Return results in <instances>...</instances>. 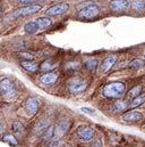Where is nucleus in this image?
I'll return each mask as SVG.
<instances>
[{"label":"nucleus","instance_id":"1","mask_svg":"<svg viewBox=\"0 0 145 147\" xmlns=\"http://www.w3.org/2000/svg\"><path fill=\"white\" fill-rule=\"evenodd\" d=\"M125 92V84L122 82H111L104 86L103 95L109 98H119Z\"/></svg>","mask_w":145,"mask_h":147},{"label":"nucleus","instance_id":"2","mask_svg":"<svg viewBox=\"0 0 145 147\" xmlns=\"http://www.w3.org/2000/svg\"><path fill=\"white\" fill-rule=\"evenodd\" d=\"M0 95L3 98H13L16 96L15 83L9 78H2L0 80Z\"/></svg>","mask_w":145,"mask_h":147},{"label":"nucleus","instance_id":"3","mask_svg":"<svg viewBox=\"0 0 145 147\" xmlns=\"http://www.w3.org/2000/svg\"><path fill=\"white\" fill-rule=\"evenodd\" d=\"M100 13V7L95 3H90L79 9L78 16L82 18H94Z\"/></svg>","mask_w":145,"mask_h":147},{"label":"nucleus","instance_id":"4","mask_svg":"<svg viewBox=\"0 0 145 147\" xmlns=\"http://www.w3.org/2000/svg\"><path fill=\"white\" fill-rule=\"evenodd\" d=\"M87 87V83L85 80L80 78H72L68 81V90L72 94H79L83 92Z\"/></svg>","mask_w":145,"mask_h":147},{"label":"nucleus","instance_id":"5","mask_svg":"<svg viewBox=\"0 0 145 147\" xmlns=\"http://www.w3.org/2000/svg\"><path fill=\"white\" fill-rule=\"evenodd\" d=\"M71 125V122L68 119H60L55 128V140H59L63 138V136L68 131Z\"/></svg>","mask_w":145,"mask_h":147},{"label":"nucleus","instance_id":"6","mask_svg":"<svg viewBox=\"0 0 145 147\" xmlns=\"http://www.w3.org/2000/svg\"><path fill=\"white\" fill-rule=\"evenodd\" d=\"M68 8H69V6H68V3H66V2L56 3V5L49 7V8L45 10V15H48V16H58V15L65 14V13L68 10Z\"/></svg>","mask_w":145,"mask_h":147},{"label":"nucleus","instance_id":"7","mask_svg":"<svg viewBox=\"0 0 145 147\" xmlns=\"http://www.w3.org/2000/svg\"><path fill=\"white\" fill-rule=\"evenodd\" d=\"M41 9L40 5H26L22 8H18L15 10L14 13V17H18V16H27V15H33L37 13Z\"/></svg>","mask_w":145,"mask_h":147},{"label":"nucleus","instance_id":"8","mask_svg":"<svg viewBox=\"0 0 145 147\" xmlns=\"http://www.w3.org/2000/svg\"><path fill=\"white\" fill-rule=\"evenodd\" d=\"M76 134H77L79 139H82L84 142H88L94 136V129L92 127H90V125H80L77 129Z\"/></svg>","mask_w":145,"mask_h":147},{"label":"nucleus","instance_id":"9","mask_svg":"<svg viewBox=\"0 0 145 147\" xmlns=\"http://www.w3.org/2000/svg\"><path fill=\"white\" fill-rule=\"evenodd\" d=\"M24 109L29 115H34L39 110V99L34 96H30L24 104Z\"/></svg>","mask_w":145,"mask_h":147},{"label":"nucleus","instance_id":"10","mask_svg":"<svg viewBox=\"0 0 145 147\" xmlns=\"http://www.w3.org/2000/svg\"><path fill=\"white\" fill-rule=\"evenodd\" d=\"M49 127H50L49 125V120L42 117V119H40L35 123V125L33 128V134L34 135H42Z\"/></svg>","mask_w":145,"mask_h":147},{"label":"nucleus","instance_id":"11","mask_svg":"<svg viewBox=\"0 0 145 147\" xmlns=\"http://www.w3.org/2000/svg\"><path fill=\"white\" fill-rule=\"evenodd\" d=\"M109 7L113 11H122L129 7V2L127 0H112L109 3Z\"/></svg>","mask_w":145,"mask_h":147},{"label":"nucleus","instance_id":"12","mask_svg":"<svg viewBox=\"0 0 145 147\" xmlns=\"http://www.w3.org/2000/svg\"><path fill=\"white\" fill-rule=\"evenodd\" d=\"M40 82L44 86H50L52 83H55L57 80H58V74L55 73V72H48V73L42 74L40 76Z\"/></svg>","mask_w":145,"mask_h":147},{"label":"nucleus","instance_id":"13","mask_svg":"<svg viewBox=\"0 0 145 147\" xmlns=\"http://www.w3.org/2000/svg\"><path fill=\"white\" fill-rule=\"evenodd\" d=\"M143 119V114L137 111H129L122 115V120L126 122H137Z\"/></svg>","mask_w":145,"mask_h":147},{"label":"nucleus","instance_id":"14","mask_svg":"<svg viewBox=\"0 0 145 147\" xmlns=\"http://www.w3.org/2000/svg\"><path fill=\"white\" fill-rule=\"evenodd\" d=\"M117 62V56L116 55H110V56H107L102 63V70L103 72H108L110 71V69L114 65V63Z\"/></svg>","mask_w":145,"mask_h":147},{"label":"nucleus","instance_id":"15","mask_svg":"<svg viewBox=\"0 0 145 147\" xmlns=\"http://www.w3.org/2000/svg\"><path fill=\"white\" fill-rule=\"evenodd\" d=\"M21 66L25 71L31 72V73H35L36 71L39 70V65L36 64L35 62H33V61H22L21 62Z\"/></svg>","mask_w":145,"mask_h":147},{"label":"nucleus","instance_id":"16","mask_svg":"<svg viewBox=\"0 0 145 147\" xmlns=\"http://www.w3.org/2000/svg\"><path fill=\"white\" fill-rule=\"evenodd\" d=\"M58 67V65H57V63L56 62H53V61H51V59H48V61H44L41 65H40V70L41 71H43V72H51V71H53V70H56Z\"/></svg>","mask_w":145,"mask_h":147},{"label":"nucleus","instance_id":"17","mask_svg":"<svg viewBox=\"0 0 145 147\" xmlns=\"http://www.w3.org/2000/svg\"><path fill=\"white\" fill-rule=\"evenodd\" d=\"M34 21L36 22V24H37L40 30L47 29V28H49L51 25V20L49 17H39V18L34 20Z\"/></svg>","mask_w":145,"mask_h":147},{"label":"nucleus","instance_id":"18","mask_svg":"<svg viewBox=\"0 0 145 147\" xmlns=\"http://www.w3.org/2000/svg\"><path fill=\"white\" fill-rule=\"evenodd\" d=\"M55 137V127L53 125H50L43 134H42V142L45 143V142H50L51 138Z\"/></svg>","mask_w":145,"mask_h":147},{"label":"nucleus","instance_id":"19","mask_svg":"<svg viewBox=\"0 0 145 147\" xmlns=\"http://www.w3.org/2000/svg\"><path fill=\"white\" fill-rule=\"evenodd\" d=\"M98 65H99V62H98V59L96 58H88V59H86V62H85V66H86V69L87 70H90V71H92V72H94L96 69H98Z\"/></svg>","mask_w":145,"mask_h":147},{"label":"nucleus","instance_id":"20","mask_svg":"<svg viewBox=\"0 0 145 147\" xmlns=\"http://www.w3.org/2000/svg\"><path fill=\"white\" fill-rule=\"evenodd\" d=\"M24 30L27 33H35L36 31H39L40 29H39L35 21H31V22H29V23H26L24 25Z\"/></svg>","mask_w":145,"mask_h":147},{"label":"nucleus","instance_id":"21","mask_svg":"<svg viewBox=\"0 0 145 147\" xmlns=\"http://www.w3.org/2000/svg\"><path fill=\"white\" fill-rule=\"evenodd\" d=\"M128 107V103L125 102V100H117L114 102L112 109L114 112H121V111H125L126 109Z\"/></svg>","mask_w":145,"mask_h":147},{"label":"nucleus","instance_id":"22","mask_svg":"<svg viewBox=\"0 0 145 147\" xmlns=\"http://www.w3.org/2000/svg\"><path fill=\"white\" fill-rule=\"evenodd\" d=\"M144 102H145V94H143V95H140V96H137L136 98H134V99L132 100V103L129 104V107H130V109H135V107L142 105Z\"/></svg>","mask_w":145,"mask_h":147},{"label":"nucleus","instance_id":"23","mask_svg":"<svg viewBox=\"0 0 145 147\" xmlns=\"http://www.w3.org/2000/svg\"><path fill=\"white\" fill-rule=\"evenodd\" d=\"M144 61L143 59H140V58H136L134 61H132L128 65L129 69H133V70H138V69H142L144 66Z\"/></svg>","mask_w":145,"mask_h":147},{"label":"nucleus","instance_id":"24","mask_svg":"<svg viewBox=\"0 0 145 147\" xmlns=\"http://www.w3.org/2000/svg\"><path fill=\"white\" fill-rule=\"evenodd\" d=\"M23 130H24V125L22 124V122H19V121L13 122V131L14 132L19 134V132H23Z\"/></svg>","mask_w":145,"mask_h":147},{"label":"nucleus","instance_id":"25","mask_svg":"<svg viewBox=\"0 0 145 147\" xmlns=\"http://www.w3.org/2000/svg\"><path fill=\"white\" fill-rule=\"evenodd\" d=\"M140 92H141V87L140 86H136V87H134V88H132L130 90H129V94H128V97H130V98H136L137 96H140Z\"/></svg>","mask_w":145,"mask_h":147},{"label":"nucleus","instance_id":"26","mask_svg":"<svg viewBox=\"0 0 145 147\" xmlns=\"http://www.w3.org/2000/svg\"><path fill=\"white\" fill-rule=\"evenodd\" d=\"M132 6H133V8H134L135 10H142L145 7V2L143 0H135Z\"/></svg>","mask_w":145,"mask_h":147},{"label":"nucleus","instance_id":"27","mask_svg":"<svg viewBox=\"0 0 145 147\" xmlns=\"http://www.w3.org/2000/svg\"><path fill=\"white\" fill-rule=\"evenodd\" d=\"M18 56L22 57V58H24V61H32L34 58V55L31 54V53H19Z\"/></svg>","mask_w":145,"mask_h":147},{"label":"nucleus","instance_id":"28","mask_svg":"<svg viewBox=\"0 0 145 147\" xmlns=\"http://www.w3.org/2000/svg\"><path fill=\"white\" fill-rule=\"evenodd\" d=\"M3 140H5V142L10 143L11 145H17V140H16L13 136H10V135H6V136L3 137Z\"/></svg>","mask_w":145,"mask_h":147},{"label":"nucleus","instance_id":"29","mask_svg":"<svg viewBox=\"0 0 145 147\" xmlns=\"http://www.w3.org/2000/svg\"><path fill=\"white\" fill-rule=\"evenodd\" d=\"M78 66H79V64L77 63V62H69V63H67L66 64V69L67 70H76V69H78Z\"/></svg>","mask_w":145,"mask_h":147},{"label":"nucleus","instance_id":"30","mask_svg":"<svg viewBox=\"0 0 145 147\" xmlns=\"http://www.w3.org/2000/svg\"><path fill=\"white\" fill-rule=\"evenodd\" d=\"M80 111L83 113H86V114H90V115H94L95 114V111L92 110V109H88V107H82Z\"/></svg>","mask_w":145,"mask_h":147},{"label":"nucleus","instance_id":"31","mask_svg":"<svg viewBox=\"0 0 145 147\" xmlns=\"http://www.w3.org/2000/svg\"><path fill=\"white\" fill-rule=\"evenodd\" d=\"M91 147H102V143H101V139H95L92 144H91Z\"/></svg>","mask_w":145,"mask_h":147},{"label":"nucleus","instance_id":"32","mask_svg":"<svg viewBox=\"0 0 145 147\" xmlns=\"http://www.w3.org/2000/svg\"><path fill=\"white\" fill-rule=\"evenodd\" d=\"M47 147H59V140H55V142L50 143Z\"/></svg>","mask_w":145,"mask_h":147},{"label":"nucleus","instance_id":"33","mask_svg":"<svg viewBox=\"0 0 145 147\" xmlns=\"http://www.w3.org/2000/svg\"><path fill=\"white\" fill-rule=\"evenodd\" d=\"M18 2H21V3H27V5H32L35 0H17Z\"/></svg>","mask_w":145,"mask_h":147},{"label":"nucleus","instance_id":"34","mask_svg":"<svg viewBox=\"0 0 145 147\" xmlns=\"http://www.w3.org/2000/svg\"><path fill=\"white\" fill-rule=\"evenodd\" d=\"M1 11H2V8H1V6H0V16H1Z\"/></svg>","mask_w":145,"mask_h":147},{"label":"nucleus","instance_id":"35","mask_svg":"<svg viewBox=\"0 0 145 147\" xmlns=\"http://www.w3.org/2000/svg\"><path fill=\"white\" fill-rule=\"evenodd\" d=\"M1 129H2V127H1V124H0V131H1Z\"/></svg>","mask_w":145,"mask_h":147}]
</instances>
